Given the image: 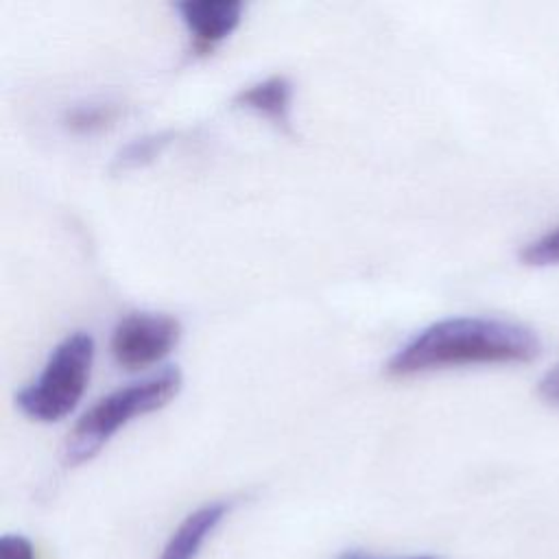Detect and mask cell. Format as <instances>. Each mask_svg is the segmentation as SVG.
<instances>
[{"label": "cell", "mask_w": 559, "mask_h": 559, "mask_svg": "<svg viewBox=\"0 0 559 559\" xmlns=\"http://www.w3.org/2000/svg\"><path fill=\"white\" fill-rule=\"evenodd\" d=\"M229 504L210 502L186 515V520L168 537L159 559H197L203 544L227 515Z\"/></svg>", "instance_id": "cell-7"}, {"label": "cell", "mask_w": 559, "mask_h": 559, "mask_svg": "<svg viewBox=\"0 0 559 559\" xmlns=\"http://www.w3.org/2000/svg\"><path fill=\"white\" fill-rule=\"evenodd\" d=\"M236 107L249 109L258 116L271 120L277 129L290 133V103H293V83L284 74L269 76L245 90H240L234 100Z\"/></svg>", "instance_id": "cell-6"}, {"label": "cell", "mask_w": 559, "mask_h": 559, "mask_svg": "<svg viewBox=\"0 0 559 559\" xmlns=\"http://www.w3.org/2000/svg\"><path fill=\"white\" fill-rule=\"evenodd\" d=\"M94 362V338L87 332L68 334L48 356L39 376L15 395L17 408L35 421H59L85 393Z\"/></svg>", "instance_id": "cell-3"}, {"label": "cell", "mask_w": 559, "mask_h": 559, "mask_svg": "<svg viewBox=\"0 0 559 559\" xmlns=\"http://www.w3.org/2000/svg\"><path fill=\"white\" fill-rule=\"evenodd\" d=\"M122 109L118 103L109 100H94V103H81L70 107L63 114V122L72 133H98L116 124Z\"/></svg>", "instance_id": "cell-8"}, {"label": "cell", "mask_w": 559, "mask_h": 559, "mask_svg": "<svg viewBox=\"0 0 559 559\" xmlns=\"http://www.w3.org/2000/svg\"><path fill=\"white\" fill-rule=\"evenodd\" d=\"M181 325L164 312H131L111 334V356L124 369H144L168 356L179 343Z\"/></svg>", "instance_id": "cell-4"}, {"label": "cell", "mask_w": 559, "mask_h": 559, "mask_svg": "<svg viewBox=\"0 0 559 559\" xmlns=\"http://www.w3.org/2000/svg\"><path fill=\"white\" fill-rule=\"evenodd\" d=\"M181 380L177 367H166L98 400L70 430L63 445L66 465L90 461L133 417L164 408L179 393Z\"/></svg>", "instance_id": "cell-2"}, {"label": "cell", "mask_w": 559, "mask_h": 559, "mask_svg": "<svg viewBox=\"0 0 559 559\" xmlns=\"http://www.w3.org/2000/svg\"><path fill=\"white\" fill-rule=\"evenodd\" d=\"M177 138L175 131H159V133H148L142 135L127 146L118 151V155L111 162V173H127L133 168H142L151 164L155 157L164 153V148Z\"/></svg>", "instance_id": "cell-9"}, {"label": "cell", "mask_w": 559, "mask_h": 559, "mask_svg": "<svg viewBox=\"0 0 559 559\" xmlns=\"http://www.w3.org/2000/svg\"><path fill=\"white\" fill-rule=\"evenodd\" d=\"M345 559H360V557H345ZM411 559H430V557H411Z\"/></svg>", "instance_id": "cell-13"}, {"label": "cell", "mask_w": 559, "mask_h": 559, "mask_svg": "<svg viewBox=\"0 0 559 559\" xmlns=\"http://www.w3.org/2000/svg\"><path fill=\"white\" fill-rule=\"evenodd\" d=\"M542 341L524 323L498 317H450L430 323L402 345L386 362L391 378L467 365L531 362Z\"/></svg>", "instance_id": "cell-1"}, {"label": "cell", "mask_w": 559, "mask_h": 559, "mask_svg": "<svg viewBox=\"0 0 559 559\" xmlns=\"http://www.w3.org/2000/svg\"><path fill=\"white\" fill-rule=\"evenodd\" d=\"M0 559H35L33 544L24 535H4L0 539Z\"/></svg>", "instance_id": "cell-11"}, {"label": "cell", "mask_w": 559, "mask_h": 559, "mask_svg": "<svg viewBox=\"0 0 559 559\" xmlns=\"http://www.w3.org/2000/svg\"><path fill=\"white\" fill-rule=\"evenodd\" d=\"M242 2L238 0H183L177 11L190 33L192 50L197 55L212 52L227 39L242 17Z\"/></svg>", "instance_id": "cell-5"}, {"label": "cell", "mask_w": 559, "mask_h": 559, "mask_svg": "<svg viewBox=\"0 0 559 559\" xmlns=\"http://www.w3.org/2000/svg\"><path fill=\"white\" fill-rule=\"evenodd\" d=\"M520 260L528 266H552L559 264V227L542 234L526 242L520 251Z\"/></svg>", "instance_id": "cell-10"}, {"label": "cell", "mask_w": 559, "mask_h": 559, "mask_svg": "<svg viewBox=\"0 0 559 559\" xmlns=\"http://www.w3.org/2000/svg\"><path fill=\"white\" fill-rule=\"evenodd\" d=\"M537 391L546 402L559 404V365H555L550 371L544 373V378L537 384Z\"/></svg>", "instance_id": "cell-12"}]
</instances>
